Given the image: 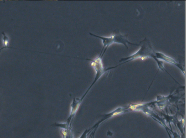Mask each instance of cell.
<instances>
[{
    "instance_id": "6da1fadb",
    "label": "cell",
    "mask_w": 186,
    "mask_h": 138,
    "mask_svg": "<svg viewBox=\"0 0 186 138\" xmlns=\"http://www.w3.org/2000/svg\"><path fill=\"white\" fill-rule=\"evenodd\" d=\"M89 34L91 35H92L93 36L100 38L102 40V43L103 44V49L101 51V52L100 54L102 53V52L103 50H104V49L105 48V50L102 54V55L101 56V58H102L103 55L105 52V51L107 50V48L111 44H113V43H118V44H122L125 45L126 47H127V43H128L129 44H132L134 45H136V46H139V45L138 44H133L130 42H129L127 40V38L126 37V36H123L122 35H112L111 37H100L97 35H95V34H93L91 33H89Z\"/></svg>"
},
{
    "instance_id": "7a4b0ae2",
    "label": "cell",
    "mask_w": 186,
    "mask_h": 138,
    "mask_svg": "<svg viewBox=\"0 0 186 138\" xmlns=\"http://www.w3.org/2000/svg\"><path fill=\"white\" fill-rule=\"evenodd\" d=\"M154 53V51L153 50L152 47L150 46L149 43H148L147 46H145L144 45H143L141 47V48L136 53L128 57V58L122 59L120 61V62L126 61L125 62L126 63L127 62H128L139 58H141L142 59H146L149 57H152L154 59L155 58Z\"/></svg>"
},
{
    "instance_id": "3957f363",
    "label": "cell",
    "mask_w": 186,
    "mask_h": 138,
    "mask_svg": "<svg viewBox=\"0 0 186 138\" xmlns=\"http://www.w3.org/2000/svg\"><path fill=\"white\" fill-rule=\"evenodd\" d=\"M92 61L91 63V66L95 69L96 71V76L95 79V81L93 82V84L91 86L90 88L92 87V85L95 83V82L99 79L101 75L105 73V71L104 70L103 65L102 62V58L100 56L97 58L96 59L94 60H90ZM90 88L89 89H90Z\"/></svg>"
},
{
    "instance_id": "277c9868",
    "label": "cell",
    "mask_w": 186,
    "mask_h": 138,
    "mask_svg": "<svg viewBox=\"0 0 186 138\" xmlns=\"http://www.w3.org/2000/svg\"><path fill=\"white\" fill-rule=\"evenodd\" d=\"M155 59H159L161 60H163L167 63H170L172 64L175 65L176 66H177L178 67H179L182 71H183V72L184 73V69H183L182 66L181 65V64L176 63L173 59L166 56L165 55L162 54V53L155 52Z\"/></svg>"
},
{
    "instance_id": "5b68a950",
    "label": "cell",
    "mask_w": 186,
    "mask_h": 138,
    "mask_svg": "<svg viewBox=\"0 0 186 138\" xmlns=\"http://www.w3.org/2000/svg\"><path fill=\"white\" fill-rule=\"evenodd\" d=\"M2 34L3 35V41L4 47L7 48H10L9 46V38L4 33H2Z\"/></svg>"
}]
</instances>
